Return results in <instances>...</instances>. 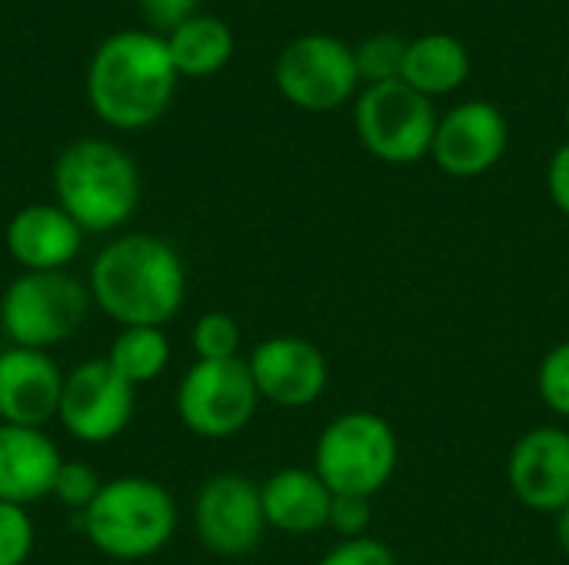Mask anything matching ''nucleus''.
Segmentation results:
<instances>
[{
	"label": "nucleus",
	"instance_id": "4be33fe9",
	"mask_svg": "<svg viewBox=\"0 0 569 565\" xmlns=\"http://www.w3.org/2000/svg\"><path fill=\"white\" fill-rule=\"evenodd\" d=\"M407 43L400 33H370L367 40H360V47L353 50L357 60V73L360 83H390L400 80L403 70V57H407Z\"/></svg>",
	"mask_w": 569,
	"mask_h": 565
},
{
	"label": "nucleus",
	"instance_id": "dca6fc26",
	"mask_svg": "<svg viewBox=\"0 0 569 565\" xmlns=\"http://www.w3.org/2000/svg\"><path fill=\"white\" fill-rule=\"evenodd\" d=\"M3 243L20 273H50L67 270L77 260L83 230L57 203H30L10 216Z\"/></svg>",
	"mask_w": 569,
	"mask_h": 565
},
{
	"label": "nucleus",
	"instance_id": "39448f33",
	"mask_svg": "<svg viewBox=\"0 0 569 565\" xmlns=\"http://www.w3.org/2000/svg\"><path fill=\"white\" fill-rule=\"evenodd\" d=\"M400 463L393 426L370 410H353L323 426L313 446V473L333 496L373 500L390 486Z\"/></svg>",
	"mask_w": 569,
	"mask_h": 565
},
{
	"label": "nucleus",
	"instance_id": "5701e85b",
	"mask_svg": "<svg viewBox=\"0 0 569 565\" xmlns=\"http://www.w3.org/2000/svg\"><path fill=\"white\" fill-rule=\"evenodd\" d=\"M190 346H193L197 360H203V363L240 360V346H243L240 323L230 313H223V310H210V313H203L193 323Z\"/></svg>",
	"mask_w": 569,
	"mask_h": 565
},
{
	"label": "nucleus",
	"instance_id": "6ab92c4d",
	"mask_svg": "<svg viewBox=\"0 0 569 565\" xmlns=\"http://www.w3.org/2000/svg\"><path fill=\"white\" fill-rule=\"evenodd\" d=\"M467 77H470V53L460 37L433 30V33H420L407 43L400 80L407 87H413L417 93L433 100V97H443V93H453L457 87H463Z\"/></svg>",
	"mask_w": 569,
	"mask_h": 565
},
{
	"label": "nucleus",
	"instance_id": "a878e982",
	"mask_svg": "<svg viewBox=\"0 0 569 565\" xmlns=\"http://www.w3.org/2000/svg\"><path fill=\"white\" fill-rule=\"evenodd\" d=\"M537 393L550 413L569 420V340L557 343L537 370Z\"/></svg>",
	"mask_w": 569,
	"mask_h": 565
},
{
	"label": "nucleus",
	"instance_id": "b1692460",
	"mask_svg": "<svg viewBox=\"0 0 569 565\" xmlns=\"http://www.w3.org/2000/svg\"><path fill=\"white\" fill-rule=\"evenodd\" d=\"M37 546V526L23 506L0 503V565H27Z\"/></svg>",
	"mask_w": 569,
	"mask_h": 565
},
{
	"label": "nucleus",
	"instance_id": "aec40b11",
	"mask_svg": "<svg viewBox=\"0 0 569 565\" xmlns=\"http://www.w3.org/2000/svg\"><path fill=\"white\" fill-rule=\"evenodd\" d=\"M177 77H213L233 57V30L210 13H193L173 33L163 37Z\"/></svg>",
	"mask_w": 569,
	"mask_h": 565
},
{
	"label": "nucleus",
	"instance_id": "2f4dec72",
	"mask_svg": "<svg viewBox=\"0 0 569 565\" xmlns=\"http://www.w3.org/2000/svg\"><path fill=\"white\" fill-rule=\"evenodd\" d=\"M567 130H569V103H567Z\"/></svg>",
	"mask_w": 569,
	"mask_h": 565
},
{
	"label": "nucleus",
	"instance_id": "bb28decb",
	"mask_svg": "<svg viewBox=\"0 0 569 565\" xmlns=\"http://www.w3.org/2000/svg\"><path fill=\"white\" fill-rule=\"evenodd\" d=\"M317 565H400L393 549L380 539L360 536V539H340Z\"/></svg>",
	"mask_w": 569,
	"mask_h": 565
},
{
	"label": "nucleus",
	"instance_id": "423d86ee",
	"mask_svg": "<svg viewBox=\"0 0 569 565\" xmlns=\"http://www.w3.org/2000/svg\"><path fill=\"white\" fill-rule=\"evenodd\" d=\"M90 303L87 280L70 270L17 273L0 296V326L10 346L50 353L83 326Z\"/></svg>",
	"mask_w": 569,
	"mask_h": 565
},
{
	"label": "nucleus",
	"instance_id": "f3484780",
	"mask_svg": "<svg viewBox=\"0 0 569 565\" xmlns=\"http://www.w3.org/2000/svg\"><path fill=\"white\" fill-rule=\"evenodd\" d=\"M63 456L47 430L0 423V503L30 506L53 496Z\"/></svg>",
	"mask_w": 569,
	"mask_h": 565
},
{
	"label": "nucleus",
	"instance_id": "ddd939ff",
	"mask_svg": "<svg viewBox=\"0 0 569 565\" xmlns=\"http://www.w3.org/2000/svg\"><path fill=\"white\" fill-rule=\"evenodd\" d=\"M260 403L280 410L313 406L330 383V363L323 350L303 336H270L247 356Z\"/></svg>",
	"mask_w": 569,
	"mask_h": 565
},
{
	"label": "nucleus",
	"instance_id": "c756f323",
	"mask_svg": "<svg viewBox=\"0 0 569 565\" xmlns=\"http://www.w3.org/2000/svg\"><path fill=\"white\" fill-rule=\"evenodd\" d=\"M547 190L553 206L569 220V140L563 147H557V153L550 157L547 167Z\"/></svg>",
	"mask_w": 569,
	"mask_h": 565
},
{
	"label": "nucleus",
	"instance_id": "f257e3e1",
	"mask_svg": "<svg viewBox=\"0 0 569 565\" xmlns=\"http://www.w3.org/2000/svg\"><path fill=\"white\" fill-rule=\"evenodd\" d=\"M87 290L93 306L123 326H167L187 300V266L163 236L130 230L100 246Z\"/></svg>",
	"mask_w": 569,
	"mask_h": 565
},
{
	"label": "nucleus",
	"instance_id": "0eeeda50",
	"mask_svg": "<svg viewBox=\"0 0 569 565\" xmlns=\"http://www.w3.org/2000/svg\"><path fill=\"white\" fill-rule=\"evenodd\" d=\"M433 100L407 87L403 80L370 83L360 90L353 123L363 150L390 167H407L430 157L437 137Z\"/></svg>",
	"mask_w": 569,
	"mask_h": 565
},
{
	"label": "nucleus",
	"instance_id": "6e6552de",
	"mask_svg": "<svg viewBox=\"0 0 569 565\" xmlns=\"http://www.w3.org/2000/svg\"><path fill=\"white\" fill-rule=\"evenodd\" d=\"M260 406L247 360H197L177 386V416L200 440L240 436Z\"/></svg>",
	"mask_w": 569,
	"mask_h": 565
},
{
	"label": "nucleus",
	"instance_id": "f8f14e48",
	"mask_svg": "<svg viewBox=\"0 0 569 565\" xmlns=\"http://www.w3.org/2000/svg\"><path fill=\"white\" fill-rule=\"evenodd\" d=\"M510 143V127L500 107L487 100H463L437 120L430 157L453 180H473L490 173Z\"/></svg>",
	"mask_w": 569,
	"mask_h": 565
},
{
	"label": "nucleus",
	"instance_id": "393cba45",
	"mask_svg": "<svg viewBox=\"0 0 569 565\" xmlns=\"http://www.w3.org/2000/svg\"><path fill=\"white\" fill-rule=\"evenodd\" d=\"M107 480H100V473L90 466V463H70L63 460L60 470H57V480H53V500L63 503L67 509H73L77 516L100 496Z\"/></svg>",
	"mask_w": 569,
	"mask_h": 565
},
{
	"label": "nucleus",
	"instance_id": "4468645a",
	"mask_svg": "<svg viewBox=\"0 0 569 565\" xmlns=\"http://www.w3.org/2000/svg\"><path fill=\"white\" fill-rule=\"evenodd\" d=\"M507 483L527 509L563 513L569 506V430H527L507 453Z\"/></svg>",
	"mask_w": 569,
	"mask_h": 565
},
{
	"label": "nucleus",
	"instance_id": "1a4fd4ad",
	"mask_svg": "<svg viewBox=\"0 0 569 565\" xmlns=\"http://www.w3.org/2000/svg\"><path fill=\"white\" fill-rule=\"evenodd\" d=\"M273 80L283 100L307 113L337 110L360 87L353 47L330 33L293 37L277 57Z\"/></svg>",
	"mask_w": 569,
	"mask_h": 565
},
{
	"label": "nucleus",
	"instance_id": "cd10ccee",
	"mask_svg": "<svg viewBox=\"0 0 569 565\" xmlns=\"http://www.w3.org/2000/svg\"><path fill=\"white\" fill-rule=\"evenodd\" d=\"M373 523V500L367 496H333L330 509V529L340 533L343 539H360L367 536Z\"/></svg>",
	"mask_w": 569,
	"mask_h": 565
},
{
	"label": "nucleus",
	"instance_id": "f03ea898",
	"mask_svg": "<svg viewBox=\"0 0 569 565\" xmlns=\"http://www.w3.org/2000/svg\"><path fill=\"white\" fill-rule=\"evenodd\" d=\"M177 90V70L167 40L150 30H120L107 37L87 67V100L93 113L117 130L157 123Z\"/></svg>",
	"mask_w": 569,
	"mask_h": 565
},
{
	"label": "nucleus",
	"instance_id": "412c9836",
	"mask_svg": "<svg viewBox=\"0 0 569 565\" xmlns=\"http://www.w3.org/2000/svg\"><path fill=\"white\" fill-rule=\"evenodd\" d=\"M170 336L160 326H123L110 350H107V363L137 390L147 386L153 380H160L170 366Z\"/></svg>",
	"mask_w": 569,
	"mask_h": 565
},
{
	"label": "nucleus",
	"instance_id": "2eb2a0df",
	"mask_svg": "<svg viewBox=\"0 0 569 565\" xmlns=\"http://www.w3.org/2000/svg\"><path fill=\"white\" fill-rule=\"evenodd\" d=\"M63 370L43 350L7 346L0 353V423L43 430L57 420Z\"/></svg>",
	"mask_w": 569,
	"mask_h": 565
},
{
	"label": "nucleus",
	"instance_id": "9b49d317",
	"mask_svg": "<svg viewBox=\"0 0 569 565\" xmlns=\"http://www.w3.org/2000/svg\"><path fill=\"white\" fill-rule=\"evenodd\" d=\"M267 516L260 486L240 473L210 476L193 500V533L213 556H247L263 543Z\"/></svg>",
	"mask_w": 569,
	"mask_h": 565
},
{
	"label": "nucleus",
	"instance_id": "c85d7f7f",
	"mask_svg": "<svg viewBox=\"0 0 569 565\" xmlns=\"http://www.w3.org/2000/svg\"><path fill=\"white\" fill-rule=\"evenodd\" d=\"M143 20L150 23V33H173L180 23H187L197 13L200 0H137Z\"/></svg>",
	"mask_w": 569,
	"mask_h": 565
},
{
	"label": "nucleus",
	"instance_id": "7c9ffc66",
	"mask_svg": "<svg viewBox=\"0 0 569 565\" xmlns=\"http://www.w3.org/2000/svg\"><path fill=\"white\" fill-rule=\"evenodd\" d=\"M557 546L569 559V506L563 513H557Z\"/></svg>",
	"mask_w": 569,
	"mask_h": 565
},
{
	"label": "nucleus",
	"instance_id": "9d476101",
	"mask_svg": "<svg viewBox=\"0 0 569 565\" xmlns=\"http://www.w3.org/2000/svg\"><path fill=\"white\" fill-rule=\"evenodd\" d=\"M137 410V390L103 360H83L63 373L57 423L83 446H103L127 433Z\"/></svg>",
	"mask_w": 569,
	"mask_h": 565
},
{
	"label": "nucleus",
	"instance_id": "a211bd4d",
	"mask_svg": "<svg viewBox=\"0 0 569 565\" xmlns=\"http://www.w3.org/2000/svg\"><path fill=\"white\" fill-rule=\"evenodd\" d=\"M260 503L267 526L283 536H310L330 526L333 493L303 466H287L260 483Z\"/></svg>",
	"mask_w": 569,
	"mask_h": 565
},
{
	"label": "nucleus",
	"instance_id": "7ed1b4c3",
	"mask_svg": "<svg viewBox=\"0 0 569 565\" xmlns=\"http://www.w3.org/2000/svg\"><path fill=\"white\" fill-rule=\"evenodd\" d=\"M53 203L83 233H117L140 203V173L130 153L110 140H77L53 163Z\"/></svg>",
	"mask_w": 569,
	"mask_h": 565
},
{
	"label": "nucleus",
	"instance_id": "20e7f679",
	"mask_svg": "<svg viewBox=\"0 0 569 565\" xmlns=\"http://www.w3.org/2000/svg\"><path fill=\"white\" fill-rule=\"evenodd\" d=\"M180 509L170 490L150 476L107 480L100 496L80 513L87 543L117 563H140L170 546Z\"/></svg>",
	"mask_w": 569,
	"mask_h": 565
}]
</instances>
